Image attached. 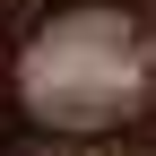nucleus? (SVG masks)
I'll return each instance as SVG.
<instances>
[{
	"label": "nucleus",
	"mask_w": 156,
	"mask_h": 156,
	"mask_svg": "<svg viewBox=\"0 0 156 156\" xmlns=\"http://www.w3.org/2000/svg\"><path fill=\"white\" fill-rule=\"evenodd\" d=\"M139 78V35L113 9H78L69 26H52V44L35 52V104L61 122H104Z\"/></svg>",
	"instance_id": "f257e3e1"
}]
</instances>
